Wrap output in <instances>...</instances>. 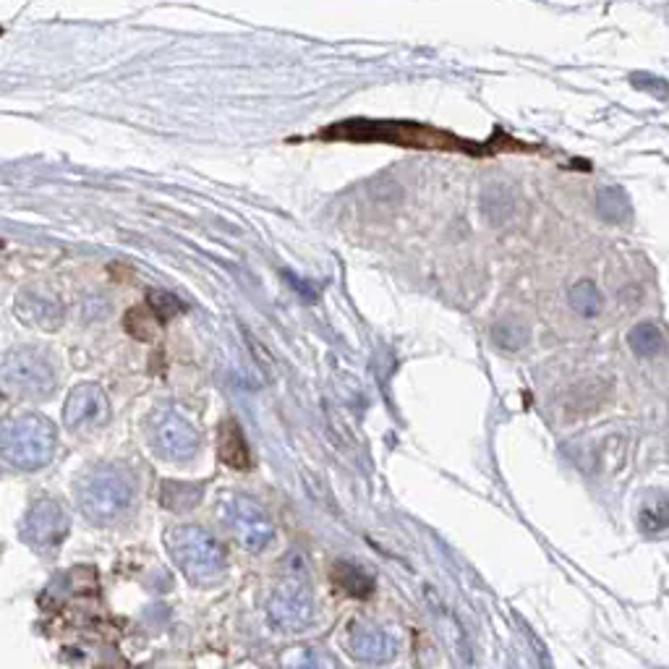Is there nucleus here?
<instances>
[{
    "mask_svg": "<svg viewBox=\"0 0 669 669\" xmlns=\"http://www.w3.org/2000/svg\"><path fill=\"white\" fill-rule=\"evenodd\" d=\"M494 340L502 348H521L526 343V327L518 325L515 319H507V322L494 327Z\"/></svg>",
    "mask_w": 669,
    "mask_h": 669,
    "instance_id": "21",
    "label": "nucleus"
},
{
    "mask_svg": "<svg viewBox=\"0 0 669 669\" xmlns=\"http://www.w3.org/2000/svg\"><path fill=\"white\" fill-rule=\"evenodd\" d=\"M288 669H340V664L327 649H301L291 659Z\"/></svg>",
    "mask_w": 669,
    "mask_h": 669,
    "instance_id": "19",
    "label": "nucleus"
},
{
    "mask_svg": "<svg viewBox=\"0 0 669 669\" xmlns=\"http://www.w3.org/2000/svg\"><path fill=\"white\" fill-rule=\"evenodd\" d=\"M68 534V515L55 500H34L21 521V539L37 552H53Z\"/></svg>",
    "mask_w": 669,
    "mask_h": 669,
    "instance_id": "8",
    "label": "nucleus"
},
{
    "mask_svg": "<svg viewBox=\"0 0 669 669\" xmlns=\"http://www.w3.org/2000/svg\"><path fill=\"white\" fill-rule=\"evenodd\" d=\"M570 306L581 317H596L602 311V293L596 291V285L591 280H581L570 288Z\"/></svg>",
    "mask_w": 669,
    "mask_h": 669,
    "instance_id": "18",
    "label": "nucleus"
},
{
    "mask_svg": "<svg viewBox=\"0 0 669 669\" xmlns=\"http://www.w3.org/2000/svg\"><path fill=\"white\" fill-rule=\"evenodd\" d=\"M628 343H630V348L638 353V356H643V359H651V356H659V353H662L664 335H662V330H659L656 325H651V322H641V325H636L633 330H630Z\"/></svg>",
    "mask_w": 669,
    "mask_h": 669,
    "instance_id": "16",
    "label": "nucleus"
},
{
    "mask_svg": "<svg viewBox=\"0 0 669 669\" xmlns=\"http://www.w3.org/2000/svg\"><path fill=\"white\" fill-rule=\"evenodd\" d=\"M16 317L24 319L27 325L55 330L63 322V309L50 293L21 291L16 298Z\"/></svg>",
    "mask_w": 669,
    "mask_h": 669,
    "instance_id": "12",
    "label": "nucleus"
},
{
    "mask_svg": "<svg viewBox=\"0 0 669 669\" xmlns=\"http://www.w3.org/2000/svg\"><path fill=\"white\" fill-rule=\"evenodd\" d=\"M267 612H270V622L275 628L285 630V633H301V630L311 628V622L317 617V604H314L309 588L298 581H285L270 596Z\"/></svg>",
    "mask_w": 669,
    "mask_h": 669,
    "instance_id": "9",
    "label": "nucleus"
},
{
    "mask_svg": "<svg viewBox=\"0 0 669 669\" xmlns=\"http://www.w3.org/2000/svg\"><path fill=\"white\" fill-rule=\"evenodd\" d=\"M149 309H152V314H157L160 319H170L173 314H178L183 306H181V301L173 296V293L152 291L149 293Z\"/></svg>",
    "mask_w": 669,
    "mask_h": 669,
    "instance_id": "22",
    "label": "nucleus"
},
{
    "mask_svg": "<svg viewBox=\"0 0 669 669\" xmlns=\"http://www.w3.org/2000/svg\"><path fill=\"white\" fill-rule=\"evenodd\" d=\"M0 382L21 398H48L55 390V369L48 356L37 348H14L0 364Z\"/></svg>",
    "mask_w": 669,
    "mask_h": 669,
    "instance_id": "4",
    "label": "nucleus"
},
{
    "mask_svg": "<svg viewBox=\"0 0 669 669\" xmlns=\"http://www.w3.org/2000/svg\"><path fill=\"white\" fill-rule=\"evenodd\" d=\"M58 445L55 424L40 413L8 416L0 424V458L19 471H37L48 466Z\"/></svg>",
    "mask_w": 669,
    "mask_h": 669,
    "instance_id": "2",
    "label": "nucleus"
},
{
    "mask_svg": "<svg viewBox=\"0 0 669 669\" xmlns=\"http://www.w3.org/2000/svg\"><path fill=\"white\" fill-rule=\"evenodd\" d=\"M596 207H599L602 217L609 220V223H622L630 215L628 196H625L622 189H617V186H604V189H599V194H596Z\"/></svg>",
    "mask_w": 669,
    "mask_h": 669,
    "instance_id": "17",
    "label": "nucleus"
},
{
    "mask_svg": "<svg viewBox=\"0 0 669 669\" xmlns=\"http://www.w3.org/2000/svg\"><path fill=\"white\" fill-rule=\"evenodd\" d=\"M149 442L163 458L186 463L199 450V432L176 406H160L149 416Z\"/></svg>",
    "mask_w": 669,
    "mask_h": 669,
    "instance_id": "5",
    "label": "nucleus"
},
{
    "mask_svg": "<svg viewBox=\"0 0 669 669\" xmlns=\"http://www.w3.org/2000/svg\"><path fill=\"white\" fill-rule=\"evenodd\" d=\"M225 526L230 528V534L236 536V541L249 552H262L275 536L270 515L264 513L262 507L249 497H230L223 505Z\"/></svg>",
    "mask_w": 669,
    "mask_h": 669,
    "instance_id": "6",
    "label": "nucleus"
},
{
    "mask_svg": "<svg viewBox=\"0 0 669 669\" xmlns=\"http://www.w3.org/2000/svg\"><path fill=\"white\" fill-rule=\"evenodd\" d=\"M123 325H126V330L139 340H149L152 338V332H155V327H152V322L144 317L142 309H131L129 314H126V319H123Z\"/></svg>",
    "mask_w": 669,
    "mask_h": 669,
    "instance_id": "23",
    "label": "nucleus"
},
{
    "mask_svg": "<svg viewBox=\"0 0 669 669\" xmlns=\"http://www.w3.org/2000/svg\"><path fill=\"white\" fill-rule=\"evenodd\" d=\"M356 131H372V134L356 136L359 142L364 139H377V142H395L403 147H421V149H468L466 142L455 139L445 131H432L416 123H348Z\"/></svg>",
    "mask_w": 669,
    "mask_h": 669,
    "instance_id": "7",
    "label": "nucleus"
},
{
    "mask_svg": "<svg viewBox=\"0 0 669 669\" xmlns=\"http://www.w3.org/2000/svg\"><path fill=\"white\" fill-rule=\"evenodd\" d=\"M217 453L225 466L236 468V471H246L251 466V453L249 445L244 440V432L241 426L233 419H225L220 424V442H217Z\"/></svg>",
    "mask_w": 669,
    "mask_h": 669,
    "instance_id": "13",
    "label": "nucleus"
},
{
    "mask_svg": "<svg viewBox=\"0 0 669 669\" xmlns=\"http://www.w3.org/2000/svg\"><path fill=\"white\" fill-rule=\"evenodd\" d=\"M165 547L186 578L196 586H212L228 573L223 544L199 526H176L165 534Z\"/></svg>",
    "mask_w": 669,
    "mask_h": 669,
    "instance_id": "3",
    "label": "nucleus"
},
{
    "mask_svg": "<svg viewBox=\"0 0 669 669\" xmlns=\"http://www.w3.org/2000/svg\"><path fill=\"white\" fill-rule=\"evenodd\" d=\"M202 484H189V481H165L163 484V505L183 513V510H191V507L199 505L202 500Z\"/></svg>",
    "mask_w": 669,
    "mask_h": 669,
    "instance_id": "15",
    "label": "nucleus"
},
{
    "mask_svg": "<svg viewBox=\"0 0 669 669\" xmlns=\"http://www.w3.org/2000/svg\"><path fill=\"white\" fill-rule=\"evenodd\" d=\"M641 526L646 528L649 534H659V531H664V526H667V505H664V497L643 505Z\"/></svg>",
    "mask_w": 669,
    "mask_h": 669,
    "instance_id": "20",
    "label": "nucleus"
},
{
    "mask_svg": "<svg viewBox=\"0 0 669 669\" xmlns=\"http://www.w3.org/2000/svg\"><path fill=\"white\" fill-rule=\"evenodd\" d=\"M332 581L338 583L348 596H356V599H366V596L374 591V578L366 573L361 565H353V562H338L332 568Z\"/></svg>",
    "mask_w": 669,
    "mask_h": 669,
    "instance_id": "14",
    "label": "nucleus"
},
{
    "mask_svg": "<svg viewBox=\"0 0 669 669\" xmlns=\"http://www.w3.org/2000/svg\"><path fill=\"white\" fill-rule=\"evenodd\" d=\"M348 649H351L353 659H359V662L385 664L398 654V638L392 636L387 628H382V625L359 622V625H353Z\"/></svg>",
    "mask_w": 669,
    "mask_h": 669,
    "instance_id": "11",
    "label": "nucleus"
},
{
    "mask_svg": "<svg viewBox=\"0 0 669 669\" xmlns=\"http://www.w3.org/2000/svg\"><path fill=\"white\" fill-rule=\"evenodd\" d=\"M76 505L87 521L110 526L134 505V481L121 466H95L76 484Z\"/></svg>",
    "mask_w": 669,
    "mask_h": 669,
    "instance_id": "1",
    "label": "nucleus"
},
{
    "mask_svg": "<svg viewBox=\"0 0 669 669\" xmlns=\"http://www.w3.org/2000/svg\"><path fill=\"white\" fill-rule=\"evenodd\" d=\"M110 403L105 390L97 385H79L68 392L66 406H63V424L71 432H92L108 424Z\"/></svg>",
    "mask_w": 669,
    "mask_h": 669,
    "instance_id": "10",
    "label": "nucleus"
}]
</instances>
